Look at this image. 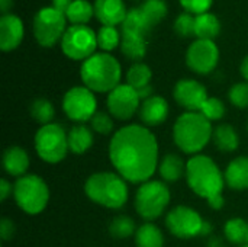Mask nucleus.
<instances>
[{"label": "nucleus", "mask_w": 248, "mask_h": 247, "mask_svg": "<svg viewBox=\"0 0 248 247\" xmlns=\"http://www.w3.org/2000/svg\"><path fill=\"white\" fill-rule=\"evenodd\" d=\"M12 192H13V188H12V185L9 183V181L1 179V181H0V201H1V202L6 201L7 197H9Z\"/></svg>", "instance_id": "a19ab883"}, {"label": "nucleus", "mask_w": 248, "mask_h": 247, "mask_svg": "<svg viewBox=\"0 0 248 247\" xmlns=\"http://www.w3.org/2000/svg\"><path fill=\"white\" fill-rule=\"evenodd\" d=\"M97 47V33L87 25H73L67 28L61 49L71 60H87L94 54Z\"/></svg>", "instance_id": "9d476101"}, {"label": "nucleus", "mask_w": 248, "mask_h": 247, "mask_svg": "<svg viewBox=\"0 0 248 247\" xmlns=\"http://www.w3.org/2000/svg\"><path fill=\"white\" fill-rule=\"evenodd\" d=\"M230 102L238 109L248 108V82H240L230 87Z\"/></svg>", "instance_id": "c9c22d12"}, {"label": "nucleus", "mask_w": 248, "mask_h": 247, "mask_svg": "<svg viewBox=\"0 0 248 247\" xmlns=\"http://www.w3.org/2000/svg\"><path fill=\"white\" fill-rule=\"evenodd\" d=\"M31 116L41 125L52 124V119L55 116L54 105L48 99H35L31 103Z\"/></svg>", "instance_id": "7c9ffc66"}, {"label": "nucleus", "mask_w": 248, "mask_h": 247, "mask_svg": "<svg viewBox=\"0 0 248 247\" xmlns=\"http://www.w3.org/2000/svg\"><path fill=\"white\" fill-rule=\"evenodd\" d=\"M153 25L148 22L145 15L142 13L141 7H135L128 10L125 20L122 22V33H134L147 38Z\"/></svg>", "instance_id": "412c9836"}, {"label": "nucleus", "mask_w": 248, "mask_h": 247, "mask_svg": "<svg viewBox=\"0 0 248 247\" xmlns=\"http://www.w3.org/2000/svg\"><path fill=\"white\" fill-rule=\"evenodd\" d=\"M135 246L163 247L164 246V237H163L161 230L153 223H145V224L140 226V229L135 233Z\"/></svg>", "instance_id": "bb28decb"}, {"label": "nucleus", "mask_w": 248, "mask_h": 247, "mask_svg": "<svg viewBox=\"0 0 248 247\" xmlns=\"http://www.w3.org/2000/svg\"><path fill=\"white\" fill-rule=\"evenodd\" d=\"M173 96L176 102L187 112H199L205 100L209 98L205 86L193 79H182L176 83Z\"/></svg>", "instance_id": "2eb2a0df"}, {"label": "nucleus", "mask_w": 248, "mask_h": 247, "mask_svg": "<svg viewBox=\"0 0 248 247\" xmlns=\"http://www.w3.org/2000/svg\"><path fill=\"white\" fill-rule=\"evenodd\" d=\"M169 116V103L164 98L153 95L145 99L140 106V118L148 127H157L163 124Z\"/></svg>", "instance_id": "f3484780"}, {"label": "nucleus", "mask_w": 248, "mask_h": 247, "mask_svg": "<svg viewBox=\"0 0 248 247\" xmlns=\"http://www.w3.org/2000/svg\"><path fill=\"white\" fill-rule=\"evenodd\" d=\"M0 236L3 240H10L15 236V224L9 218H1L0 223Z\"/></svg>", "instance_id": "ea45409f"}, {"label": "nucleus", "mask_w": 248, "mask_h": 247, "mask_svg": "<svg viewBox=\"0 0 248 247\" xmlns=\"http://www.w3.org/2000/svg\"><path fill=\"white\" fill-rule=\"evenodd\" d=\"M224 233L234 245H248V223L243 218H230L225 223Z\"/></svg>", "instance_id": "c85d7f7f"}, {"label": "nucleus", "mask_w": 248, "mask_h": 247, "mask_svg": "<svg viewBox=\"0 0 248 247\" xmlns=\"http://www.w3.org/2000/svg\"><path fill=\"white\" fill-rule=\"evenodd\" d=\"M73 3V0H52V6L61 12H65L67 7Z\"/></svg>", "instance_id": "37998d69"}, {"label": "nucleus", "mask_w": 248, "mask_h": 247, "mask_svg": "<svg viewBox=\"0 0 248 247\" xmlns=\"http://www.w3.org/2000/svg\"><path fill=\"white\" fill-rule=\"evenodd\" d=\"M80 76L86 87L92 92H112L119 86L122 68L119 61L108 52H94L83 61Z\"/></svg>", "instance_id": "7ed1b4c3"}, {"label": "nucleus", "mask_w": 248, "mask_h": 247, "mask_svg": "<svg viewBox=\"0 0 248 247\" xmlns=\"http://www.w3.org/2000/svg\"><path fill=\"white\" fill-rule=\"evenodd\" d=\"M219 60V49L211 39H196L192 42L186 52V63L190 70L198 74L211 73Z\"/></svg>", "instance_id": "ddd939ff"}, {"label": "nucleus", "mask_w": 248, "mask_h": 247, "mask_svg": "<svg viewBox=\"0 0 248 247\" xmlns=\"http://www.w3.org/2000/svg\"><path fill=\"white\" fill-rule=\"evenodd\" d=\"M97 100L93 92L86 86H74L62 98V109L74 122H86L96 114Z\"/></svg>", "instance_id": "9b49d317"}, {"label": "nucleus", "mask_w": 248, "mask_h": 247, "mask_svg": "<svg viewBox=\"0 0 248 247\" xmlns=\"http://www.w3.org/2000/svg\"><path fill=\"white\" fill-rule=\"evenodd\" d=\"M23 39L22 19L13 13L0 17V48L3 51L15 49Z\"/></svg>", "instance_id": "dca6fc26"}, {"label": "nucleus", "mask_w": 248, "mask_h": 247, "mask_svg": "<svg viewBox=\"0 0 248 247\" xmlns=\"http://www.w3.org/2000/svg\"><path fill=\"white\" fill-rule=\"evenodd\" d=\"M93 146V132L86 125L77 124L68 132V150L73 154H84Z\"/></svg>", "instance_id": "4be33fe9"}, {"label": "nucleus", "mask_w": 248, "mask_h": 247, "mask_svg": "<svg viewBox=\"0 0 248 247\" xmlns=\"http://www.w3.org/2000/svg\"><path fill=\"white\" fill-rule=\"evenodd\" d=\"M206 202H208V205H209L211 208H214V210H221V208L225 205V199H224L222 195L215 197V198H211V199H208Z\"/></svg>", "instance_id": "79ce46f5"}, {"label": "nucleus", "mask_w": 248, "mask_h": 247, "mask_svg": "<svg viewBox=\"0 0 248 247\" xmlns=\"http://www.w3.org/2000/svg\"><path fill=\"white\" fill-rule=\"evenodd\" d=\"M94 13V6L87 0H73L64 12L67 20L73 25H86Z\"/></svg>", "instance_id": "cd10ccee"}, {"label": "nucleus", "mask_w": 248, "mask_h": 247, "mask_svg": "<svg viewBox=\"0 0 248 247\" xmlns=\"http://www.w3.org/2000/svg\"><path fill=\"white\" fill-rule=\"evenodd\" d=\"M12 4H13V0H0V10L3 12V15L9 13Z\"/></svg>", "instance_id": "c03bdc74"}, {"label": "nucleus", "mask_w": 248, "mask_h": 247, "mask_svg": "<svg viewBox=\"0 0 248 247\" xmlns=\"http://www.w3.org/2000/svg\"><path fill=\"white\" fill-rule=\"evenodd\" d=\"M174 31L180 36H192L195 35V17L189 13H180L174 20Z\"/></svg>", "instance_id": "4c0bfd02"}, {"label": "nucleus", "mask_w": 248, "mask_h": 247, "mask_svg": "<svg viewBox=\"0 0 248 247\" xmlns=\"http://www.w3.org/2000/svg\"><path fill=\"white\" fill-rule=\"evenodd\" d=\"M138 92L128 83L119 84L108 95V108L113 118L119 121L131 119L140 109Z\"/></svg>", "instance_id": "4468645a"}, {"label": "nucleus", "mask_w": 248, "mask_h": 247, "mask_svg": "<svg viewBox=\"0 0 248 247\" xmlns=\"http://www.w3.org/2000/svg\"><path fill=\"white\" fill-rule=\"evenodd\" d=\"M214 130L211 121L201 112L182 114L173 127V140L176 146L186 154L196 156L212 138Z\"/></svg>", "instance_id": "20e7f679"}, {"label": "nucleus", "mask_w": 248, "mask_h": 247, "mask_svg": "<svg viewBox=\"0 0 248 247\" xmlns=\"http://www.w3.org/2000/svg\"><path fill=\"white\" fill-rule=\"evenodd\" d=\"M225 183L234 191L248 189V157L240 156L230 162L224 173Z\"/></svg>", "instance_id": "aec40b11"}, {"label": "nucleus", "mask_w": 248, "mask_h": 247, "mask_svg": "<svg viewBox=\"0 0 248 247\" xmlns=\"http://www.w3.org/2000/svg\"><path fill=\"white\" fill-rule=\"evenodd\" d=\"M121 35L115 26H106L103 25L97 31V47H100L105 52L115 49L121 44Z\"/></svg>", "instance_id": "72a5a7b5"}, {"label": "nucleus", "mask_w": 248, "mask_h": 247, "mask_svg": "<svg viewBox=\"0 0 248 247\" xmlns=\"http://www.w3.org/2000/svg\"><path fill=\"white\" fill-rule=\"evenodd\" d=\"M13 197L23 213L38 215L48 205L49 189L45 181L38 175H25L13 185Z\"/></svg>", "instance_id": "423d86ee"}, {"label": "nucleus", "mask_w": 248, "mask_h": 247, "mask_svg": "<svg viewBox=\"0 0 248 247\" xmlns=\"http://www.w3.org/2000/svg\"><path fill=\"white\" fill-rule=\"evenodd\" d=\"M126 7L124 0H96L94 15L106 26H116L126 17Z\"/></svg>", "instance_id": "a211bd4d"}, {"label": "nucleus", "mask_w": 248, "mask_h": 247, "mask_svg": "<svg viewBox=\"0 0 248 247\" xmlns=\"http://www.w3.org/2000/svg\"><path fill=\"white\" fill-rule=\"evenodd\" d=\"M243 247H248V245H244V246H243Z\"/></svg>", "instance_id": "de8ad7c7"}, {"label": "nucleus", "mask_w": 248, "mask_h": 247, "mask_svg": "<svg viewBox=\"0 0 248 247\" xmlns=\"http://www.w3.org/2000/svg\"><path fill=\"white\" fill-rule=\"evenodd\" d=\"M212 140L218 150L224 153L235 151L240 146V137L235 131V128L230 124H221L214 130Z\"/></svg>", "instance_id": "b1692460"}, {"label": "nucleus", "mask_w": 248, "mask_h": 247, "mask_svg": "<svg viewBox=\"0 0 248 247\" xmlns=\"http://www.w3.org/2000/svg\"><path fill=\"white\" fill-rule=\"evenodd\" d=\"M141 10L153 26L157 25L161 19H164L169 12L167 3L164 0H145L141 4Z\"/></svg>", "instance_id": "473e14b6"}, {"label": "nucleus", "mask_w": 248, "mask_h": 247, "mask_svg": "<svg viewBox=\"0 0 248 247\" xmlns=\"http://www.w3.org/2000/svg\"><path fill=\"white\" fill-rule=\"evenodd\" d=\"M221 32V22L217 15L211 12H205L196 15L195 17V35L198 39H211L214 41L215 36Z\"/></svg>", "instance_id": "5701e85b"}, {"label": "nucleus", "mask_w": 248, "mask_h": 247, "mask_svg": "<svg viewBox=\"0 0 248 247\" xmlns=\"http://www.w3.org/2000/svg\"><path fill=\"white\" fill-rule=\"evenodd\" d=\"M109 159L116 173L131 183L150 181L158 167V143L142 125L131 124L118 130L109 144Z\"/></svg>", "instance_id": "f257e3e1"}, {"label": "nucleus", "mask_w": 248, "mask_h": 247, "mask_svg": "<svg viewBox=\"0 0 248 247\" xmlns=\"http://www.w3.org/2000/svg\"><path fill=\"white\" fill-rule=\"evenodd\" d=\"M121 49L125 57L134 61H140L144 58L147 52V39L140 35L134 33H122L121 39Z\"/></svg>", "instance_id": "a878e982"}, {"label": "nucleus", "mask_w": 248, "mask_h": 247, "mask_svg": "<svg viewBox=\"0 0 248 247\" xmlns=\"http://www.w3.org/2000/svg\"><path fill=\"white\" fill-rule=\"evenodd\" d=\"M67 17L64 12L55 9L54 6L42 7L36 12L33 17V36L42 47H54L62 39L67 28Z\"/></svg>", "instance_id": "1a4fd4ad"}, {"label": "nucleus", "mask_w": 248, "mask_h": 247, "mask_svg": "<svg viewBox=\"0 0 248 247\" xmlns=\"http://www.w3.org/2000/svg\"><path fill=\"white\" fill-rule=\"evenodd\" d=\"M151 77H153V71L147 64L135 63L129 67V70L126 73V83L129 86H132L135 90H140L142 87L150 86Z\"/></svg>", "instance_id": "c756f323"}, {"label": "nucleus", "mask_w": 248, "mask_h": 247, "mask_svg": "<svg viewBox=\"0 0 248 247\" xmlns=\"http://www.w3.org/2000/svg\"><path fill=\"white\" fill-rule=\"evenodd\" d=\"M170 202V191L160 181H147L141 183L135 194V210L148 221L158 218Z\"/></svg>", "instance_id": "6e6552de"}, {"label": "nucleus", "mask_w": 248, "mask_h": 247, "mask_svg": "<svg viewBox=\"0 0 248 247\" xmlns=\"http://www.w3.org/2000/svg\"><path fill=\"white\" fill-rule=\"evenodd\" d=\"M214 0H180V4L189 12V13H205L209 10Z\"/></svg>", "instance_id": "58836bf2"}, {"label": "nucleus", "mask_w": 248, "mask_h": 247, "mask_svg": "<svg viewBox=\"0 0 248 247\" xmlns=\"http://www.w3.org/2000/svg\"><path fill=\"white\" fill-rule=\"evenodd\" d=\"M137 230L138 229L135 227V221L126 215L115 217L109 226V233L115 239H128L131 236H135Z\"/></svg>", "instance_id": "2f4dec72"}, {"label": "nucleus", "mask_w": 248, "mask_h": 247, "mask_svg": "<svg viewBox=\"0 0 248 247\" xmlns=\"http://www.w3.org/2000/svg\"><path fill=\"white\" fill-rule=\"evenodd\" d=\"M205 220L201 214L186 205L173 208L166 217V226L169 231L179 239H193L202 234Z\"/></svg>", "instance_id": "f8f14e48"}, {"label": "nucleus", "mask_w": 248, "mask_h": 247, "mask_svg": "<svg viewBox=\"0 0 248 247\" xmlns=\"http://www.w3.org/2000/svg\"><path fill=\"white\" fill-rule=\"evenodd\" d=\"M211 233H212V224H211L209 221H205L203 229H202V234H201V236H208V234H211Z\"/></svg>", "instance_id": "49530a36"}, {"label": "nucleus", "mask_w": 248, "mask_h": 247, "mask_svg": "<svg viewBox=\"0 0 248 247\" xmlns=\"http://www.w3.org/2000/svg\"><path fill=\"white\" fill-rule=\"evenodd\" d=\"M240 71H241V76L248 82V55L244 57V60L241 61V66H240Z\"/></svg>", "instance_id": "a18cd8bd"}, {"label": "nucleus", "mask_w": 248, "mask_h": 247, "mask_svg": "<svg viewBox=\"0 0 248 247\" xmlns=\"http://www.w3.org/2000/svg\"><path fill=\"white\" fill-rule=\"evenodd\" d=\"M29 167V156L26 150L17 146L9 147L3 153V169L7 175L15 178H22L26 175V170Z\"/></svg>", "instance_id": "6ab92c4d"}, {"label": "nucleus", "mask_w": 248, "mask_h": 247, "mask_svg": "<svg viewBox=\"0 0 248 247\" xmlns=\"http://www.w3.org/2000/svg\"><path fill=\"white\" fill-rule=\"evenodd\" d=\"M84 192L92 202L110 210H119L128 201L126 181L113 172L90 175L84 183Z\"/></svg>", "instance_id": "39448f33"}, {"label": "nucleus", "mask_w": 248, "mask_h": 247, "mask_svg": "<svg viewBox=\"0 0 248 247\" xmlns=\"http://www.w3.org/2000/svg\"><path fill=\"white\" fill-rule=\"evenodd\" d=\"M186 181L189 188L206 201L222 195L225 178L218 165L205 154H196L186 163Z\"/></svg>", "instance_id": "f03ea898"}, {"label": "nucleus", "mask_w": 248, "mask_h": 247, "mask_svg": "<svg viewBox=\"0 0 248 247\" xmlns=\"http://www.w3.org/2000/svg\"><path fill=\"white\" fill-rule=\"evenodd\" d=\"M199 112L206 119H209L212 122V121H218V119L224 118L227 109H225V105H224V102L221 99H218V98H208L205 100V103L202 105Z\"/></svg>", "instance_id": "f704fd0d"}, {"label": "nucleus", "mask_w": 248, "mask_h": 247, "mask_svg": "<svg viewBox=\"0 0 248 247\" xmlns=\"http://www.w3.org/2000/svg\"><path fill=\"white\" fill-rule=\"evenodd\" d=\"M158 172L166 182H176L186 173V165L180 156L169 153L160 160Z\"/></svg>", "instance_id": "393cba45"}, {"label": "nucleus", "mask_w": 248, "mask_h": 247, "mask_svg": "<svg viewBox=\"0 0 248 247\" xmlns=\"http://www.w3.org/2000/svg\"><path fill=\"white\" fill-rule=\"evenodd\" d=\"M90 125L93 131L102 135H108L113 131V119L110 115L105 112H96L93 118L90 119Z\"/></svg>", "instance_id": "e433bc0d"}, {"label": "nucleus", "mask_w": 248, "mask_h": 247, "mask_svg": "<svg viewBox=\"0 0 248 247\" xmlns=\"http://www.w3.org/2000/svg\"><path fill=\"white\" fill-rule=\"evenodd\" d=\"M35 150L41 160L55 165L68 153V132L58 124L42 125L35 134Z\"/></svg>", "instance_id": "0eeeda50"}]
</instances>
